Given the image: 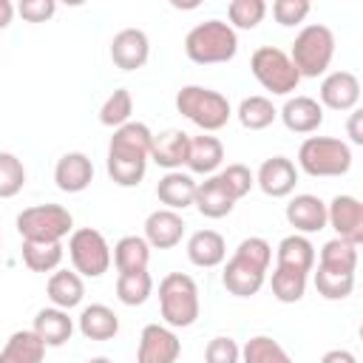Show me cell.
Masks as SVG:
<instances>
[{"label": "cell", "instance_id": "obj_1", "mask_svg": "<svg viewBox=\"0 0 363 363\" xmlns=\"http://www.w3.org/2000/svg\"><path fill=\"white\" fill-rule=\"evenodd\" d=\"M269 261H272V247L267 238L261 235H250L244 238L233 258L224 264V272H221V284L230 295L235 298H252L261 292L264 281H267V272H269Z\"/></svg>", "mask_w": 363, "mask_h": 363}, {"label": "cell", "instance_id": "obj_2", "mask_svg": "<svg viewBox=\"0 0 363 363\" xmlns=\"http://www.w3.org/2000/svg\"><path fill=\"white\" fill-rule=\"evenodd\" d=\"M184 54L196 65H218L230 62L238 54V34L230 28V23L213 17L199 26H193L184 37Z\"/></svg>", "mask_w": 363, "mask_h": 363}, {"label": "cell", "instance_id": "obj_3", "mask_svg": "<svg viewBox=\"0 0 363 363\" xmlns=\"http://www.w3.org/2000/svg\"><path fill=\"white\" fill-rule=\"evenodd\" d=\"M159 312L170 329H187L196 323L201 303L199 286L187 272H167L159 281Z\"/></svg>", "mask_w": 363, "mask_h": 363}, {"label": "cell", "instance_id": "obj_4", "mask_svg": "<svg viewBox=\"0 0 363 363\" xmlns=\"http://www.w3.org/2000/svg\"><path fill=\"white\" fill-rule=\"evenodd\" d=\"M176 111L184 119H190L196 128H201V133L221 130L233 116L230 99L213 88H204V85H184L176 94Z\"/></svg>", "mask_w": 363, "mask_h": 363}, {"label": "cell", "instance_id": "obj_5", "mask_svg": "<svg viewBox=\"0 0 363 363\" xmlns=\"http://www.w3.org/2000/svg\"><path fill=\"white\" fill-rule=\"evenodd\" d=\"M298 167L312 179L346 176L352 167V147L335 136H306L298 147Z\"/></svg>", "mask_w": 363, "mask_h": 363}, {"label": "cell", "instance_id": "obj_6", "mask_svg": "<svg viewBox=\"0 0 363 363\" xmlns=\"http://www.w3.org/2000/svg\"><path fill=\"white\" fill-rule=\"evenodd\" d=\"M332 57H335V34L323 23L303 26L289 51V60H292L295 71L301 74V79L303 77L315 79V77L326 74V68L332 65Z\"/></svg>", "mask_w": 363, "mask_h": 363}, {"label": "cell", "instance_id": "obj_7", "mask_svg": "<svg viewBox=\"0 0 363 363\" xmlns=\"http://www.w3.org/2000/svg\"><path fill=\"white\" fill-rule=\"evenodd\" d=\"M17 233L23 241H40V244H54L74 233V216L62 204H34L17 213Z\"/></svg>", "mask_w": 363, "mask_h": 363}, {"label": "cell", "instance_id": "obj_8", "mask_svg": "<svg viewBox=\"0 0 363 363\" xmlns=\"http://www.w3.org/2000/svg\"><path fill=\"white\" fill-rule=\"evenodd\" d=\"M250 71L258 79V85L275 96H289L301 85V74L295 71L286 51L275 45H261L250 57Z\"/></svg>", "mask_w": 363, "mask_h": 363}, {"label": "cell", "instance_id": "obj_9", "mask_svg": "<svg viewBox=\"0 0 363 363\" xmlns=\"http://www.w3.org/2000/svg\"><path fill=\"white\" fill-rule=\"evenodd\" d=\"M68 255L74 264V272L82 278H99L111 267V247L105 235L94 227H79L68 238Z\"/></svg>", "mask_w": 363, "mask_h": 363}, {"label": "cell", "instance_id": "obj_10", "mask_svg": "<svg viewBox=\"0 0 363 363\" xmlns=\"http://www.w3.org/2000/svg\"><path fill=\"white\" fill-rule=\"evenodd\" d=\"M326 224L337 233V238L352 241V244H363V204L360 199L340 193L326 204Z\"/></svg>", "mask_w": 363, "mask_h": 363}, {"label": "cell", "instance_id": "obj_11", "mask_svg": "<svg viewBox=\"0 0 363 363\" xmlns=\"http://www.w3.org/2000/svg\"><path fill=\"white\" fill-rule=\"evenodd\" d=\"M182 354V340L170 326L147 323L139 335L136 363H176Z\"/></svg>", "mask_w": 363, "mask_h": 363}, {"label": "cell", "instance_id": "obj_12", "mask_svg": "<svg viewBox=\"0 0 363 363\" xmlns=\"http://www.w3.org/2000/svg\"><path fill=\"white\" fill-rule=\"evenodd\" d=\"M150 145H153V133L145 122H125L122 128L113 130V136L108 142V159L147 162L150 159Z\"/></svg>", "mask_w": 363, "mask_h": 363}, {"label": "cell", "instance_id": "obj_13", "mask_svg": "<svg viewBox=\"0 0 363 363\" xmlns=\"http://www.w3.org/2000/svg\"><path fill=\"white\" fill-rule=\"evenodd\" d=\"M320 108L329 111H354L360 102V79L352 71H332L323 77L318 91Z\"/></svg>", "mask_w": 363, "mask_h": 363}, {"label": "cell", "instance_id": "obj_14", "mask_svg": "<svg viewBox=\"0 0 363 363\" xmlns=\"http://www.w3.org/2000/svg\"><path fill=\"white\" fill-rule=\"evenodd\" d=\"M255 184L269 199H286L298 184V167L286 156H269L261 162L255 173Z\"/></svg>", "mask_w": 363, "mask_h": 363}, {"label": "cell", "instance_id": "obj_15", "mask_svg": "<svg viewBox=\"0 0 363 363\" xmlns=\"http://www.w3.org/2000/svg\"><path fill=\"white\" fill-rule=\"evenodd\" d=\"M150 57V40L142 28H122L111 40V60L122 71H136Z\"/></svg>", "mask_w": 363, "mask_h": 363}, {"label": "cell", "instance_id": "obj_16", "mask_svg": "<svg viewBox=\"0 0 363 363\" xmlns=\"http://www.w3.org/2000/svg\"><path fill=\"white\" fill-rule=\"evenodd\" d=\"M284 216H286V224L295 227L298 235L320 233L326 227V201L312 193H298L289 199Z\"/></svg>", "mask_w": 363, "mask_h": 363}, {"label": "cell", "instance_id": "obj_17", "mask_svg": "<svg viewBox=\"0 0 363 363\" xmlns=\"http://www.w3.org/2000/svg\"><path fill=\"white\" fill-rule=\"evenodd\" d=\"M184 230H187V224H184L182 213L162 207L145 218V235L142 238L150 244V250H173L184 238Z\"/></svg>", "mask_w": 363, "mask_h": 363}, {"label": "cell", "instance_id": "obj_18", "mask_svg": "<svg viewBox=\"0 0 363 363\" xmlns=\"http://www.w3.org/2000/svg\"><path fill=\"white\" fill-rule=\"evenodd\" d=\"M278 116H281L284 128L292 130V133H315L323 125V108H320V102L315 96H303V94L289 96L284 102V108L278 111Z\"/></svg>", "mask_w": 363, "mask_h": 363}, {"label": "cell", "instance_id": "obj_19", "mask_svg": "<svg viewBox=\"0 0 363 363\" xmlns=\"http://www.w3.org/2000/svg\"><path fill=\"white\" fill-rule=\"evenodd\" d=\"M54 182L62 193H82L94 182V162L79 150L62 153L54 164Z\"/></svg>", "mask_w": 363, "mask_h": 363}, {"label": "cell", "instance_id": "obj_20", "mask_svg": "<svg viewBox=\"0 0 363 363\" xmlns=\"http://www.w3.org/2000/svg\"><path fill=\"white\" fill-rule=\"evenodd\" d=\"M187 258L193 267H201V269H213V267L224 264V258H227L224 235L216 230H196L187 238Z\"/></svg>", "mask_w": 363, "mask_h": 363}, {"label": "cell", "instance_id": "obj_21", "mask_svg": "<svg viewBox=\"0 0 363 363\" xmlns=\"http://www.w3.org/2000/svg\"><path fill=\"white\" fill-rule=\"evenodd\" d=\"M31 332L45 343V349H48V346L57 349V346H65V343L71 340V335H74V320H71V315H68L65 309L45 306V309H40V312L34 315Z\"/></svg>", "mask_w": 363, "mask_h": 363}, {"label": "cell", "instance_id": "obj_22", "mask_svg": "<svg viewBox=\"0 0 363 363\" xmlns=\"http://www.w3.org/2000/svg\"><path fill=\"white\" fill-rule=\"evenodd\" d=\"M187 147H190V133L170 128V130H162L153 136L150 159L164 170H179L187 162Z\"/></svg>", "mask_w": 363, "mask_h": 363}, {"label": "cell", "instance_id": "obj_23", "mask_svg": "<svg viewBox=\"0 0 363 363\" xmlns=\"http://www.w3.org/2000/svg\"><path fill=\"white\" fill-rule=\"evenodd\" d=\"M224 162V145L218 136L201 133V136H190V147H187V170L190 173H201V176H213Z\"/></svg>", "mask_w": 363, "mask_h": 363}, {"label": "cell", "instance_id": "obj_24", "mask_svg": "<svg viewBox=\"0 0 363 363\" xmlns=\"http://www.w3.org/2000/svg\"><path fill=\"white\" fill-rule=\"evenodd\" d=\"M45 292H48L51 306L68 312V309H74V306L82 303V298H85V281L74 269H54L51 278H48V284H45Z\"/></svg>", "mask_w": 363, "mask_h": 363}, {"label": "cell", "instance_id": "obj_25", "mask_svg": "<svg viewBox=\"0 0 363 363\" xmlns=\"http://www.w3.org/2000/svg\"><path fill=\"white\" fill-rule=\"evenodd\" d=\"M196 184L199 182H193V176L190 173H182V170H167L162 179H159V184H156V196H159V201L167 207V210H184V207H190L193 204V199H196Z\"/></svg>", "mask_w": 363, "mask_h": 363}, {"label": "cell", "instance_id": "obj_26", "mask_svg": "<svg viewBox=\"0 0 363 363\" xmlns=\"http://www.w3.org/2000/svg\"><path fill=\"white\" fill-rule=\"evenodd\" d=\"M275 258H278L275 267H284V269H292V272L309 275L315 269V247L306 235H298V233L281 238V244L275 250Z\"/></svg>", "mask_w": 363, "mask_h": 363}, {"label": "cell", "instance_id": "obj_27", "mask_svg": "<svg viewBox=\"0 0 363 363\" xmlns=\"http://www.w3.org/2000/svg\"><path fill=\"white\" fill-rule=\"evenodd\" d=\"M77 326H79V335L88 337V340H111L119 332V318H116V312L111 306L91 303V306H85L79 312Z\"/></svg>", "mask_w": 363, "mask_h": 363}, {"label": "cell", "instance_id": "obj_28", "mask_svg": "<svg viewBox=\"0 0 363 363\" xmlns=\"http://www.w3.org/2000/svg\"><path fill=\"white\" fill-rule=\"evenodd\" d=\"M193 204H196V210H199L204 218H224V216H230L233 207H235V201L230 199V193H227V190L221 187V182L216 179V173L196 184V199H193Z\"/></svg>", "mask_w": 363, "mask_h": 363}, {"label": "cell", "instance_id": "obj_29", "mask_svg": "<svg viewBox=\"0 0 363 363\" xmlns=\"http://www.w3.org/2000/svg\"><path fill=\"white\" fill-rule=\"evenodd\" d=\"M111 261H113L119 275H125V272H145L147 264H150V244L142 235H122L113 244Z\"/></svg>", "mask_w": 363, "mask_h": 363}, {"label": "cell", "instance_id": "obj_30", "mask_svg": "<svg viewBox=\"0 0 363 363\" xmlns=\"http://www.w3.org/2000/svg\"><path fill=\"white\" fill-rule=\"evenodd\" d=\"M45 343L31 329H17L0 349V363H43Z\"/></svg>", "mask_w": 363, "mask_h": 363}, {"label": "cell", "instance_id": "obj_31", "mask_svg": "<svg viewBox=\"0 0 363 363\" xmlns=\"http://www.w3.org/2000/svg\"><path fill=\"white\" fill-rule=\"evenodd\" d=\"M320 269L329 272H343V275H354L357 269V244L343 241V238H332L320 247V258H318Z\"/></svg>", "mask_w": 363, "mask_h": 363}, {"label": "cell", "instance_id": "obj_32", "mask_svg": "<svg viewBox=\"0 0 363 363\" xmlns=\"http://www.w3.org/2000/svg\"><path fill=\"white\" fill-rule=\"evenodd\" d=\"M235 116H238L241 128H247V130H264V128H269L278 119V111H275L272 99L255 94V96H244L241 99Z\"/></svg>", "mask_w": 363, "mask_h": 363}, {"label": "cell", "instance_id": "obj_33", "mask_svg": "<svg viewBox=\"0 0 363 363\" xmlns=\"http://www.w3.org/2000/svg\"><path fill=\"white\" fill-rule=\"evenodd\" d=\"M23 264L31 269V272H54L60 264H62V244L54 241V244H40V241H23Z\"/></svg>", "mask_w": 363, "mask_h": 363}, {"label": "cell", "instance_id": "obj_34", "mask_svg": "<svg viewBox=\"0 0 363 363\" xmlns=\"http://www.w3.org/2000/svg\"><path fill=\"white\" fill-rule=\"evenodd\" d=\"M241 363H292V357L269 335H255L241 346Z\"/></svg>", "mask_w": 363, "mask_h": 363}, {"label": "cell", "instance_id": "obj_35", "mask_svg": "<svg viewBox=\"0 0 363 363\" xmlns=\"http://www.w3.org/2000/svg\"><path fill=\"white\" fill-rule=\"evenodd\" d=\"M153 292V278L150 272H125L116 275V298L125 306H142Z\"/></svg>", "mask_w": 363, "mask_h": 363}, {"label": "cell", "instance_id": "obj_36", "mask_svg": "<svg viewBox=\"0 0 363 363\" xmlns=\"http://www.w3.org/2000/svg\"><path fill=\"white\" fill-rule=\"evenodd\" d=\"M269 286H272L275 301H281V303H298L303 298V292H306V275L303 272L284 269V267H275L272 275H269Z\"/></svg>", "mask_w": 363, "mask_h": 363}, {"label": "cell", "instance_id": "obj_37", "mask_svg": "<svg viewBox=\"0 0 363 363\" xmlns=\"http://www.w3.org/2000/svg\"><path fill=\"white\" fill-rule=\"evenodd\" d=\"M130 113H133V96H130V91L128 88H116L113 94H108V99L99 108V125L116 130L125 122H130Z\"/></svg>", "mask_w": 363, "mask_h": 363}, {"label": "cell", "instance_id": "obj_38", "mask_svg": "<svg viewBox=\"0 0 363 363\" xmlns=\"http://www.w3.org/2000/svg\"><path fill=\"white\" fill-rule=\"evenodd\" d=\"M267 17V3L264 0H233L227 6V20H230V28H244V31H252L261 20Z\"/></svg>", "mask_w": 363, "mask_h": 363}, {"label": "cell", "instance_id": "obj_39", "mask_svg": "<svg viewBox=\"0 0 363 363\" xmlns=\"http://www.w3.org/2000/svg\"><path fill=\"white\" fill-rule=\"evenodd\" d=\"M312 281H315L318 295L326 298V301H343V298H349L352 289H354V275L329 272V269H320V267H318V272H315Z\"/></svg>", "mask_w": 363, "mask_h": 363}, {"label": "cell", "instance_id": "obj_40", "mask_svg": "<svg viewBox=\"0 0 363 363\" xmlns=\"http://www.w3.org/2000/svg\"><path fill=\"white\" fill-rule=\"evenodd\" d=\"M26 184V167L23 162L9 153L0 150V199H14Z\"/></svg>", "mask_w": 363, "mask_h": 363}, {"label": "cell", "instance_id": "obj_41", "mask_svg": "<svg viewBox=\"0 0 363 363\" xmlns=\"http://www.w3.org/2000/svg\"><path fill=\"white\" fill-rule=\"evenodd\" d=\"M216 179L221 182V187L230 193V199H233V201L244 199V196L252 190V184H255V176H252V170H250L247 164H241V162H235V164H227L221 173H216Z\"/></svg>", "mask_w": 363, "mask_h": 363}, {"label": "cell", "instance_id": "obj_42", "mask_svg": "<svg viewBox=\"0 0 363 363\" xmlns=\"http://www.w3.org/2000/svg\"><path fill=\"white\" fill-rule=\"evenodd\" d=\"M105 170L111 176L113 184L119 187H136L145 173H147V162H133V159H105Z\"/></svg>", "mask_w": 363, "mask_h": 363}, {"label": "cell", "instance_id": "obj_43", "mask_svg": "<svg viewBox=\"0 0 363 363\" xmlns=\"http://www.w3.org/2000/svg\"><path fill=\"white\" fill-rule=\"evenodd\" d=\"M309 0H275L272 3V17L278 26H301L309 14Z\"/></svg>", "mask_w": 363, "mask_h": 363}, {"label": "cell", "instance_id": "obj_44", "mask_svg": "<svg viewBox=\"0 0 363 363\" xmlns=\"http://www.w3.org/2000/svg\"><path fill=\"white\" fill-rule=\"evenodd\" d=\"M204 363H241V346L227 337V335H218L207 343L204 349Z\"/></svg>", "mask_w": 363, "mask_h": 363}, {"label": "cell", "instance_id": "obj_45", "mask_svg": "<svg viewBox=\"0 0 363 363\" xmlns=\"http://www.w3.org/2000/svg\"><path fill=\"white\" fill-rule=\"evenodd\" d=\"M57 11V3L54 0H23L17 6V14L26 20V23H45L51 20Z\"/></svg>", "mask_w": 363, "mask_h": 363}, {"label": "cell", "instance_id": "obj_46", "mask_svg": "<svg viewBox=\"0 0 363 363\" xmlns=\"http://www.w3.org/2000/svg\"><path fill=\"white\" fill-rule=\"evenodd\" d=\"M346 130H349V139L354 145H363V111H349V122H346Z\"/></svg>", "mask_w": 363, "mask_h": 363}, {"label": "cell", "instance_id": "obj_47", "mask_svg": "<svg viewBox=\"0 0 363 363\" xmlns=\"http://www.w3.org/2000/svg\"><path fill=\"white\" fill-rule=\"evenodd\" d=\"M320 363H357V357H354L349 349H329V352L320 357Z\"/></svg>", "mask_w": 363, "mask_h": 363}, {"label": "cell", "instance_id": "obj_48", "mask_svg": "<svg viewBox=\"0 0 363 363\" xmlns=\"http://www.w3.org/2000/svg\"><path fill=\"white\" fill-rule=\"evenodd\" d=\"M11 20H14V6H11L9 0H0V31L9 28Z\"/></svg>", "mask_w": 363, "mask_h": 363}, {"label": "cell", "instance_id": "obj_49", "mask_svg": "<svg viewBox=\"0 0 363 363\" xmlns=\"http://www.w3.org/2000/svg\"><path fill=\"white\" fill-rule=\"evenodd\" d=\"M85 363H113V360H111V357H102V354H99V357H88Z\"/></svg>", "mask_w": 363, "mask_h": 363}, {"label": "cell", "instance_id": "obj_50", "mask_svg": "<svg viewBox=\"0 0 363 363\" xmlns=\"http://www.w3.org/2000/svg\"><path fill=\"white\" fill-rule=\"evenodd\" d=\"M0 247H3V238H0Z\"/></svg>", "mask_w": 363, "mask_h": 363}]
</instances>
